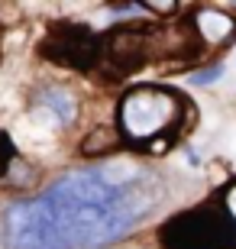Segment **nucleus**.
I'll use <instances>...</instances> for the list:
<instances>
[{
	"mask_svg": "<svg viewBox=\"0 0 236 249\" xmlns=\"http://www.w3.org/2000/svg\"><path fill=\"white\" fill-rule=\"evenodd\" d=\"M39 104L49 107V110L55 113V120H58V123H72L74 117H78V101H74V94L68 91V88H62V84L46 88V91L39 94Z\"/></svg>",
	"mask_w": 236,
	"mask_h": 249,
	"instance_id": "nucleus-7",
	"label": "nucleus"
},
{
	"mask_svg": "<svg viewBox=\"0 0 236 249\" xmlns=\"http://www.w3.org/2000/svg\"><path fill=\"white\" fill-rule=\"evenodd\" d=\"M104 65L110 68L113 78H127V74L139 71L145 65V58L152 55V29H133V26H120L110 33L107 49H100Z\"/></svg>",
	"mask_w": 236,
	"mask_h": 249,
	"instance_id": "nucleus-5",
	"label": "nucleus"
},
{
	"mask_svg": "<svg viewBox=\"0 0 236 249\" xmlns=\"http://www.w3.org/2000/svg\"><path fill=\"white\" fill-rule=\"evenodd\" d=\"M145 10H152V13H172L175 3H145Z\"/></svg>",
	"mask_w": 236,
	"mask_h": 249,
	"instance_id": "nucleus-12",
	"label": "nucleus"
},
{
	"mask_svg": "<svg viewBox=\"0 0 236 249\" xmlns=\"http://www.w3.org/2000/svg\"><path fill=\"white\" fill-rule=\"evenodd\" d=\"M191 26L198 33L200 46H227L230 39L236 36V19L217 7H200L194 13V23Z\"/></svg>",
	"mask_w": 236,
	"mask_h": 249,
	"instance_id": "nucleus-6",
	"label": "nucleus"
},
{
	"mask_svg": "<svg viewBox=\"0 0 236 249\" xmlns=\"http://www.w3.org/2000/svg\"><path fill=\"white\" fill-rule=\"evenodd\" d=\"M220 207H223V213H227L230 227H233V233H236V181H233V185H227V188H223Z\"/></svg>",
	"mask_w": 236,
	"mask_h": 249,
	"instance_id": "nucleus-11",
	"label": "nucleus"
},
{
	"mask_svg": "<svg viewBox=\"0 0 236 249\" xmlns=\"http://www.w3.org/2000/svg\"><path fill=\"white\" fill-rule=\"evenodd\" d=\"M182 110V97L175 91L159 88V84H136L133 91L123 94L117 107V123L129 142H149L159 133L178 126Z\"/></svg>",
	"mask_w": 236,
	"mask_h": 249,
	"instance_id": "nucleus-2",
	"label": "nucleus"
},
{
	"mask_svg": "<svg viewBox=\"0 0 236 249\" xmlns=\"http://www.w3.org/2000/svg\"><path fill=\"white\" fill-rule=\"evenodd\" d=\"M13 162H17V149H13V142H10L7 133H0V181L7 178V172H10Z\"/></svg>",
	"mask_w": 236,
	"mask_h": 249,
	"instance_id": "nucleus-9",
	"label": "nucleus"
},
{
	"mask_svg": "<svg viewBox=\"0 0 236 249\" xmlns=\"http://www.w3.org/2000/svg\"><path fill=\"white\" fill-rule=\"evenodd\" d=\"M39 49L46 58L65 65V68H78V71L94 68L100 58V39L84 23H52Z\"/></svg>",
	"mask_w": 236,
	"mask_h": 249,
	"instance_id": "nucleus-4",
	"label": "nucleus"
},
{
	"mask_svg": "<svg viewBox=\"0 0 236 249\" xmlns=\"http://www.w3.org/2000/svg\"><path fill=\"white\" fill-rule=\"evenodd\" d=\"M162 181L133 165H110L58 178L36 201L10 204V249H107L155 211Z\"/></svg>",
	"mask_w": 236,
	"mask_h": 249,
	"instance_id": "nucleus-1",
	"label": "nucleus"
},
{
	"mask_svg": "<svg viewBox=\"0 0 236 249\" xmlns=\"http://www.w3.org/2000/svg\"><path fill=\"white\" fill-rule=\"evenodd\" d=\"M159 240L165 249H236V233L220 204H200L175 213Z\"/></svg>",
	"mask_w": 236,
	"mask_h": 249,
	"instance_id": "nucleus-3",
	"label": "nucleus"
},
{
	"mask_svg": "<svg viewBox=\"0 0 236 249\" xmlns=\"http://www.w3.org/2000/svg\"><path fill=\"white\" fill-rule=\"evenodd\" d=\"M220 74H223V65H210V68H200V71H194L188 78L194 88H204V84H217Z\"/></svg>",
	"mask_w": 236,
	"mask_h": 249,
	"instance_id": "nucleus-10",
	"label": "nucleus"
},
{
	"mask_svg": "<svg viewBox=\"0 0 236 249\" xmlns=\"http://www.w3.org/2000/svg\"><path fill=\"white\" fill-rule=\"evenodd\" d=\"M120 146V136L113 126H94L91 136L81 142V152L84 156H104V152H110V149Z\"/></svg>",
	"mask_w": 236,
	"mask_h": 249,
	"instance_id": "nucleus-8",
	"label": "nucleus"
}]
</instances>
